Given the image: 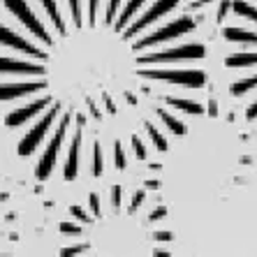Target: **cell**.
<instances>
[{
	"label": "cell",
	"mask_w": 257,
	"mask_h": 257,
	"mask_svg": "<svg viewBox=\"0 0 257 257\" xmlns=\"http://www.w3.org/2000/svg\"><path fill=\"white\" fill-rule=\"evenodd\" d=\"M70 211H72V215H74V218H79L81 222H90V215L86 213L81 206H70Z\"/></svg>",
	"instance_id": "f1b7e54d"
},
{
	"label": "cell",
	"mask_w": 257,
	"mask_h": 257,
	"mask_svg": "<svg viewBox=\"0 0 257 257\" xmlns=\"http://www.w3.org/2000/svg\"><path fill=\"white\" fill-rule=\"evenodd\" d=\"M192 28H195V21H192L190 17H181V19H176L174 24H169V26H165V28L156 30L153 35H146L144 40H139L137 44H132V47H135V51H139V49L153 47V44L167 42V40H176V37L183 35V33H190Z\"/></svg>",
	"instance_id": "7a4b0ae2"
},
{
	"label": "cell",
	"mask_w": 257,
	"mask_h": 257,
	"mask_svg": "<svg viewBox=\"0 0 257 257\" xmlns=\"http://www.w3.org/2000/svg\"><path fill=\"white\" fill-rule=\"evenodd\" d=\"M206 3H213V0H195V3H192V10H197V7H202V5H206Z\"/></svg>",
	"instance_id": "60d3db41"
},
{
	"label": "cell",
	"mask_w": 257,
	"mask_h": 257,
	"mask_svg": "<svg viewBox=\"0 0 257 257\" xmlns=\"http://www.w3.org/2000/svg\"><path fill=\"white\" fill-rule=\"evenodd\" d=\"M70 10H72V19H74V24L81 26V12H79V0H70Z\"/></svg>",
	"instance_id": "4dcf8cb0"
},
{
	"label": "cell",
	"mask_w": 257,
	"mask_h": 257,
	"mask_svg": "<svg viewBox=\"0 0 257 257\" xmlns=\"http://www.w3.org/2000/svg\"><path fill=\"white\" fill-rule=\"evenodd\" d=\"M165 215H167V206H158V209L151 213V222L160 220V218H165Z\"/></svg>",
	"instance_id": "e575fe53"
},
{
	"label": "cell",
	"mask_w": 257,
	"mask_h": 257,
	"mask_svg": "<svg viewBox=\"0 0 257 257\" xmlns=\"http://www.w3.org/2000/svg\"><path fill=\"white\" fill-rule=\"evenodd\" d=\"M225 37L229 42L257 44V33H248V30H241V28H225Z\"/></svg>",
	"instance_id": "5bb4252c"
},
{
	"label": "cell",
	"mask_w": 257,
	"mask_h": 257,
	"mask_svg": "<svg viewBox=\"0 0 257 257\" xmlns=\"http://www.w3.org/2000/svg\"><path fill=\"white\" fill-rule=\"evenodd\" d=\"M104 104H107V109L111 111V114H116V107H114V102H111V97L104 95Z\"/></svg>",
	"instance_id": "f35d334b"
},
{
	"label": "cell",
	"mask_w": 257,
	"mask_h": 257,
	"mask_svg": "<svg viewBox=\"0 0 257 257\" xmlns=\"http://www.w3.org/2000/svg\"><path fill=\"white\" fill-rule=\"evenodd\" d=\"M158 116H160V118H162V123H165V125H167L169 130L174 132V135H186V132H188V127L183 125L181 120H176V118H174L172 114H167V111H162V109H160V111H158Z\"/></svg>",
	"instance_id": "d6986e66"
},
{
	"label": "cell",
	"mask_w": 257,
	"mask_h": 257,
	"mask_svg": "<svg viewBox=\"0 0 257 257\" xmlns=\"http://www.w3.org/2000/svg\"><path fill=\"white\" fill-rule=\"evenodd\" d=\"M60 232L63 234H81V227L74 222H60Z\"/></svg>",
	"instance_id": "484cf974"
},
{
	"label": "cell",
	"mask_w": 257,
	"mask_h": 257,
	"mask_svg": "<svg viewBox=\"0 0 257 257\" xmlns=\"http://www.w3.org/2000/svg\"><path fill=\"white\" fill-rule=\"evenodd\" d=\"M127 102H130V104H137V97H135V95H132V93H127Z\"/></svg>",
	"instance_id": "7bdbcfd3"
},
{
	"label": "cell",
	"mask_w": 257,
	"mask_h": 257,
	"mask_svg": "<svg viewBox=\"0 0 257 257\" xmlns=\"http://www.w3.org/2000/svg\"><path fill=\"white\" fill-rule=\"evenodd\" d=\"M0 72H10V74H44L42 65L35 63H24V60H14V58H0Z\"/></svg>",
	"instance_id": "8fae6325"
},
{
	"label": "cell",
	"mask_w": 257,
	"mask_h": 257,
	"mask_svg": "<svg viewBox=\"0 0 257 257\" xmlns=\"http://www.w3.org/2000/svg\"><path fill=\"white\" fill-rule=\"evenodd\" d=\"M88 107H90V114H93V118H97V120H100V118H102V116H100V111H97V109H95V104H93V102H90V100H88Z\"/></svg>",
	"instance_id": "ab89813d"
},
{
	"label": "cell",
	"mask_w": 257,
	"mask_h": 257,
	"mask_svg": "<svg viewBox=\"0 0 257 257\" xmlns=\"http://www.w3.org/2000/svg\"><path fill=\"white\" fill-rule=\"evenodd\" d=\"M70 118L72 116H63L60 118V125L58 130H56L54 139H51V144L47 146V151H44V156H42V162H40V167H37V179L40 181H47L49 179V174L54 172V165H56V156H58V151H60V144H63V139H65V132H67V125H70Z\"/></svg>",
	"instance_id": "277c9868"
},
{
	"label": "cell",
	"mask_w": 257,
	"mask_h": 257,
	"mask_svg": "<svg viewBox=\"0 0 257 257\" xmlns=\"http://www.w3.org/2000/svg\"><path fill=\"white\" fill-rule=\"evenodd\" d=\"M232 10H234V14H239V17L257 21V7H252L250 3H245V0H232Z\"/></svg>",
	"instance_id": "ac0fdd59"
},
{
	"label": "cell",
	"mask_w": 257,
	"mask_h": 257,
	"mask_svg": "<svg viewBox=\"0 0 257 257\" xmlns=\"http://www.w3.org/2000/svg\"><path fill=\"white\" fill-rule=\"evenodd\" d=\"M47 88L44 81H30V84H7V86H0V100H17V97H24L30 95L35 90H42Z\"/></svg>",
	"instance_id": "9c48e42d"
},
{
	"label": "cell",
	"mask_w": 257,
	"mask_h": 257,
	"mask_svg": "<svg viewBox=\"0 0 257 257\" xmlns=\"http://www.w3.org/2000/svg\"><path fill=\"white\" fill-rule=\"evenodd\" d=\"M5 7L19 19V21H21V24L26 26V28L30 30V33H33V35L40 37L44 44H51V37H49V33L44 30L42 21L30 12V7H28V3H26V0H5Z\"/></svg>",
	"instance_id": "3957f363"
},
{
	"label": "cell",
	"mask_w": 257,
	"mask_h": 257,
	"mask_svg": "<svg viewBox=\"0 0 257 257\" xmlns=\"http://www.w3.org/2000/svg\"><path fill=\"white\" fill-rule=\"evenodd\" d=\"M146 188H151V190H158V188H160V183H158V181H146Z\"/></svg>",
	"instance_id": "b9f144b4"
},
{
	"label": "cell",
	"mask_w": 257,
	"mask_h": 257,
	"mask_svg": "<svg viewBox=\"0 0 257 257\" xmlns=\"http://www.w3.org/2000/svg\"><path fill=\"white\" fill-rule=\"evenodd\" d=\"M245 116H248V118H257V102H252L250 107H248V111H245Z\"/></svg>",
	"instance_id": "8d00e7d4"
},
{
	"label": "cell",
	"mask_w": 257,
	"mask_h": 257,
	"mask_svg": "<svg viewBox=\"0 0 257 257\" xmlns=\"http://www.w3.org/2000/svg\"><path fill=\"white\" fill-rule=\"evenodd\" d=\"M88 204H90V211H93V215H95V218H100V215H102V211H100V197H97V195H90Z\"/></svg>",
	"instance_id": "f546056e"
},
{
	"label": "cell",
	"mask_w": 257,
	"mask_h": 257,
	"mask_svg": "<svg viewBox=\"0 0 257 257\" xmlns=\"http://www.w3.org/2000/svg\"><path fill=\"white\" fill-rule=\"evenodd\" d=\"M209 114H211V116H218V104H215L213 97L209 100Z\"/></svg>",
	"instance_id": "74e56055"
},
{
	"label": "cell",
	"mask_w": 257,
	"mask_h": 257,
	"mask_svg": "<svg viewBox=\"0 0 257 257\" xmlns=\"http://www.w3.org/2000/svg\"><path fill=\"white\" fill-rule=\"evenodd\" d=\"M204 47L202 44H186V47H176V49H167V51H158V54H149L142 56L137 60L139 65L146 63H165V60H181V58H204Z\"/></svg>",
	"instance_id": "5b68a950"
},
{
	"label": "cell",
	"mask_w": 257,
	"mask_h": 257,
	"mask_svg": "<svg viewBox=\"0 0 257 257\" xmlns=\"http://www.w3.org/2000/svg\"><path fill=\"white\" fill-rule=\"evenodd\" d=\"M153 236H156V241H172L174 239L172 232H156Z\"/></svg>",
	"instance_id": "d590c367"
},
{
	"label": "cell",
	"mask_w": 257,
	"mask_h": 257,
	"mask_svg": "<svg viewBox=\"0 0 257 257\" xmlns=\"http://www.w3.org/2000/svg\"><path fill=\"white\" fill-rule=\"evenodd\" d=\"M227 67H250L257 65V54H234L225 60Z\"/></svg>",
	"instance_id": "2e32d148"
},
{
	"label": "cell",
	"mask_w": 257,
	"mask_h": 257,
	"mask_svg": "<svg viewBox=\"0 0 257 257\" xmlns=\"http://www.w3.org/2000/svg\"><path fill=\"white\" fill-rule=\"evenodd\" d=\"M42 5H44V10H47V14L51 17V21H54L56 30H58L60 35H67V26H65V21H63V17H60L58 7H56V0H42Z\"/></svg>",
	"instance_id": "4fadbf2b"
},
{
	"label": "cell",
	"mask_w": 257,
	"mask_h": 257,
	"mask_svg": "<svg viewBox=\"0 0 257 257\" xmlns=\"http://www.w3.org/2000/svg\"><path fill=\"white\" fill-rule=\"evenodd\" d=\"M120 7V0H109V7H107V24H111L114 21V17H116V10Z\"/></svg>",
	"instance_id": "d4e9b609"
},
{
	"label": "cell",
	"mask_w": 257,
	"mask_h": 257,
	"mask_svg": "<svg viewBox=\"0 0 257 257\" xmlns=\"http://www.w3.org/2000/svg\"><path fill=\"white\" fill-rule=\"evenodd\" d=\"M139 77L169 81V84L188 86V88H202L206 84V74L199 70H139Z\"/></svg>",
	"instance_id": "6da1fadb"
},
{
	"label": "cell",
	"mask_w": 257,
	"mask_h": 257,
	"mask_svg": "<svg viewBox=\"0 0 257 257\" xmlns=\"http://www.w3.org/2000/svg\"><path fill=\"white\" fill-rule=\"evenodd\" d=\"M120 195H123L120 186H114V188H111V206H114V209H120Z\"/></svg>",
	"instance_id": "1f68e13d"
},
{
	"label": "cell",
	"mask_w": 257,
	"mask_h": 257,
	"mask_svg": "<svg viewBox=\"0 0 257 257\" xmlns=\"http://www.w3.org/2000/svg\"><path fill=\"white\" fill-rule=\"evenodd\" d=\"M114 162H116V167L118 169H125V153H123V146H120L118 142L114 144Z\"/></svg>",
	"instance_id": "603a6c76"
},
{
	"label": "cell",
	"mask_w": 257,
	"mask_h": 257,
	"mask_svg": "<svg viewBox=\"0 0 257 257\" xmlns=\"http://www.w3.org/2000/svg\"><path fill=\"white\" fill-rule=\"evenodd\" d=\"M146 132H149V137H151V139H153V144H156V149H158V151H167V149H169V144H167V139L162 137L160 132H158V130H156V127L151 125V123H146Z\"/></svg>",
	"instance_id": "44dd1931"
},
{
	"label": "cell",
	"mask_w": 257,
	"mask_h": 257,
	"mask_svg": "<svg viewBox=\"0 0 257 257\" xmlns=\"http://www.w3.org/2000/svg\"><path fill=\"white\" fill-rule=\"evenodd\" d=\"M257 88V74L250 79H243V81H236V84H232V95H245L248 90Z\"/></svg>",
	"instance_id": "ffe728a7"
},
{
	"label": "cell",
	"mask_w": 257,
	"mask_h": 257,
	"mask_svg": "<svg viewBox=\"0 0 257 257\" xmlns=\"http://www.w3.org/2000/svg\"><path fill=\"white\" fill-rule=\"evenodd\" d=\"M97 3H100V0H88V19H90V24H95V12H97Z\"/></svg>",
	"instance_id": "836d02e7"
},
{
	"label": "cell",
	"mask_w": 257,
	"mask_h": 257,
	"mask_svg": "<svg viewBox=\"0 0 257 257\" xmlns=\"http://www.w3.org/2000/svg\"><path fill=\"white\" fill-rule=\"evenodd\" d=\"M132 149H135V156L137 160H146V149H144V144L139 137H132Z\"/></svg>",
	"instance_id": "cb8c5ba5"
},
{
	"label": "cell",
	"mask_w": 257,
	"mask_h": 257,
	"mask_svg": "<svg viewBox=\"0 0 257 257\" xmlns=\"http://www.w3.org/2000/svg\"><path fill=\"white\" fill-rule=\"evenodd\" d=\"M144 197H146V192H137V195L132 197V204H130V211H127V213H135V211H137L139 206H142Z\"/></svg>",
	"instance_id": "d6a6232c"
},
{
	"label": "cell",
	"mask_w": 257,
	"mask_h": 257,
	"mask_svg": "<svg viewBox=\"0 0 257 257\" xmlns=\"http://www.w3.org/2000/svg\"><path fill=\"white\" fill-rule=\"evenodd\" d=\"M79 149H81V132L74 135L70 146V153H67V162H65V181H74L77 179V169H79Z\"/></svg>",
	"instance_id": "7c38bea8"
},
{
	"label": "cell",
	"mask_w": 257,
	"mask_h": 257,
	"mask_svg": "<svg viewBox=\"0 0 257 257\" xmlns=\"http://www.w3.org/2000/svg\"><path fill=\"white\" fill-rule=\"evenodd\" d=\"M86 248H88V245H86V243H81V245H74V248H63V250H60V255H63V257L79 255V252H86Z\"/></svg>",
	"instance_id": "4316f807"
},
{
	"label": "cell",
	"mask_w": 257,
	"mask_h": 257,
	"mask_svg": "<svg viewBox=\"0 0 257 257\" xmlns=\"http://www.w3.org/2000/svg\"><path fill=\"white\" fill-rule=\"evenodd\" d=\"M56 114H58V104H54V109H49L47 114H44V118L40 120V123H37V125L33 127V130H30L28 135L24 137V142L19 144V156L26 158V156H30V153L35 151V146L42 142L44 135H47V130L51 127V123H54Z\"/></svg>",
	"instance_id": "8992f818"
},
{
	"label": "cell",
	"mask_w": 257,
	"mask_h": 257,
	"mask_svg": "<svg viewBox=\"0 0 257 257\" xmlns=\"http://www.w3.org/2000/svg\"><path fill=\"white\" fill-rule=\"evenodd\" d=\"M142 3H144V0H130V3H127V5L123 7V12H120L118 21H116V26H114V28L118 30V33H120L123 28H125V24L132 19V14H135V12L139 10V7H142Z\"/></svg>",
	"instance_id": "9a60e30c"
},
{
	"label": "cell",
	"mask_w": 257,
	"mask_h": 257,
	"mask_svg": "<svg viewBox=\"0 0 257 257\" xmlns=\"http://www.w3.org/2000/svg\"><path fill=\"white\" fill-rule=\"evenodd\" d=\"M229 7H232V0H220V7H218V17H215V19H218V24H220L222 19L227 17V10H229Z\"/></svg>",
	"instance_id": "83f0119b"
},
{
	"label": "cell",
	"mask_w": 257,
	"mask_h": 257,
	"mask_svg": "<svg viewBox=\"0 0 257 257\" xmlns=\"http://www.w3.org/2000/svg\"><path fill=\"white\" fill-rule=\"evenodd\" d=\"M176 5H179V0H158L156 5H153V7L149 10V12L144 14V17H139L137 21H135V24H132L130 28L125 30V33H123V37H125V40H127V37H135V35L139 33V30H144L146 26H151L153 21H158V19H160L162 14L172 12V10H174Z\"/></svg>",
	"instance_id": "52a82bcc"
},
{
	"label": "cell",
	"mask_w": 257,
	"mask_h": 257,
	"mask_svg": "<svg viewBox=\"0 0 257 257\" xmlns=\"http://www.w3.org/2000/svg\"><path fill=\"white\" fill-rule=\"evenodd\" d=\"M0 44L12 47V49H19V51H24V54H28V56H35V58H40V60H47L49 58L44 51H40V49L33 47V44H28L24 37H19L17 33H12V30L5 28L3 24H0Z\"/></svg>",
	"instance_id": "ba28073f"
},
{
	"label": "cell",
	"mask_w": 257,
	"mask_h": 257,
	"mask_svg": "<svg viewBox=\"0 0 257 257\" xmlns=\"http://www.w3.org/2000/svg\"><path fill=\"white\" fill-rule=\"evenodd\" d=\"M49 100L51 97H44V100H37V102H33V104H26V107H21V109H17V111H12V114L7 116V125L10 127H14V125H21V123H26L28 118H33V116L40 111V109H44L49 104Z\"/></svg>",
	"instance_id": "30bf717a"
},
{
	"label": "cell",
	"mask_w": 257,
	"mask_h": 257,
	"mask_svg": "<svg viewBox=\"0 0 257 257\" xmlns=\"http://www.w3.org/2000/svg\"><path fill=\"white\" fill-rule=\"evenodd\" d=\"M102 167H104V162H102V149H100V144H95V146H93V176H100Z\"/></svg>",
	"instance_id": "7402d4cb"
},
{
	"label": "cell",
	"mask_w": 257,
	"mask_h": 257,
	"mask_svg": "<svg viewBox=\"0 0 257 257\" xmlns=\"http://www.w3.org/2000/svg\"><path fill=\"white\" fill-rule=\"evenodd\" d=\"M167 102L172 107L181 109V111H188V114H204V107L197 104V102H190V100H181V97H167Z\"/></svg>",
	"instance_id": "e0dca14e"
},
{
	"label": "cell",
	"mask_w": 257,
	"mask_h": 257,
	"mask_svg": "<svg viewBox=\"0 0 257 257\" xmlns=\"http://www.w3.org/2000/svg\"><path fill=\"white\" fill-rule=\"evenodd\" d=\"M77 123H79V125H84V123H86V118H84V116H81V114H77Z\"/></svg>",
	"instance_id": "ee69618b"
}]
</instances>
